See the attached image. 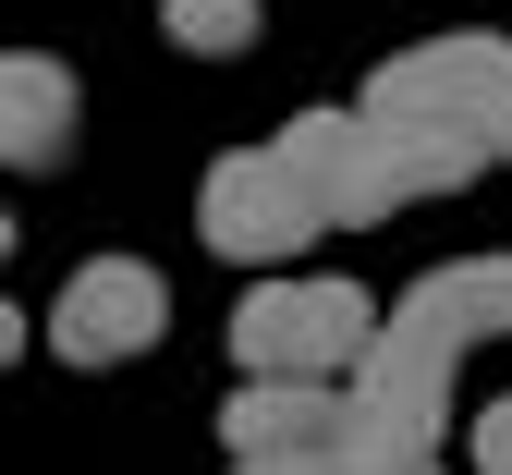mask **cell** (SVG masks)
Listing matches in <instances>:
<instances>
[{"instance_id": "7c38bea8", "label": "cell", "mask_w": 512, "mask_h": 475, "mask_svg": "<svg viewBox=\"0 0 512 475\" xmlns=\"http://www.w3.org/2000/svg\"><path fill=\"white\" fill-rule=\"evenodd\" d=\"M476 475H512V390L476 415Z\"/></svg>"}, {"instance_id": "7a4b0ae2", "label": "cell", "mask_w": 512, "mask_h": 475, "mask_svg": "<svg viewBox=\"0 0 512 475\" xmlns=\"http://www.w3.org/2000/svg\"><path fill=\"white\" fill-rule=\"evenodd\" d=\"M378 342V305L354 281H256L232 305V366L244 378H354Z\"/></svg>"}, {"instance_id": "3957f363", "label": "cell", "mask_w": 512, "mask_h": 475, "mask_svg": "<svg viewBox=\"0 0 512 475\" xmlns=\"http://www.w3.org/2000/svg\"><path fill=\"white\" fill-rule=\"evenodd\" d=\"M366 110L391 122H452L488 159H512V37H427L366 74Z\"/></svg>"}, {"instance_id": "8fae6325", "label": "cell", "mask_w": 512, "mask_h": 475, "mask_svg": "<svg viewBox=\"0 0 512 475\" xmlns=\"http://www.w3.org/2000/svg\"><path fill=\"white\" fill-rule=\"evenodd\" d=\"M159 37L196 61H232V49H256V0H159Z\"/></svg>"}, {"instance_id": "30bf717a", "label": "cell", "mask_w": 512, "mask_h": 475, "mask_svg": "<svg viewBox=\"0 0 512 475\" xmlns=\"http://www.w3.org/2000/svg\"><path fill=\"white\" fill-rule=\"evenodd\" d=\"M342 475H439V427L427 415H391V402H354V427L330 451Z\"/></svg>"}, {"instance_id": "6da1fadb", "label": "cell", "mask_w": 512, "mask_h": 475, "mask_svg": "<svg viewBox=\"0 0 512 475\" xmlns=\"http://www.w3.org/2000/svg\"><path fill=\"white\" fill-rule=\"evenodd\" d=\"M269 147L317 183V208H330V232H378V220H403V208H427V195H464L476 171H488V147L476 134H452V122H391V110H293Z\"/></svg>"}, {"instance_id": "9c48e42d", "label": "cell", "mask_w": 512, "mask_h": 475, "mask_svg": "<svg viewBox=\"0 0 512 475\" xmlns=\"http://www.w3.org/2000/svg\"><path fill=\"white\" fill-rule=\"evenodd\" d=\"M403 305H427L439 329H464V342H500V329H512V256H464V268H427V281H415Z\"/></svg>"}, {"instance_id": "277c9868", "label": "cell", "mask_w": 512, "mask_h": 475, "mask_svg": "<svg viewBox=\"0 0 512 475\" xmlns=\"http://www.w3.org/2000/svg\"><path fill=\"white\" fill-rule=\"evenodd\" d=\"M196 244L232 256V268H281L305 244H330V208H317V183L281 159V147H232L208 183H196Z\"/></svg>"}, {"instance_id": "5b68a950", "label": "cell", "mask_w": 512, "mask_h": 475, "mask_svg": "<svg viewBox=\"0 0 512 475\" xmlns=\"http://www.w3.org/2000/svg\"><path fill=\"white\" fill-rule=\"evenodd\" d=\"M171 329V281L147 256H86L74 281H61V305H49V354L61 366H122V354H147Z\"/></svg>"}, {"instance_id": "8992f818", "label": "cell", "mask_w": 512, "mask_h": 475, "mask_svg": "<svg viewBox=\"0 0 512 475\" xmlns=\"http://www.w3.org/2000/svg\"><path fill=\"white\" fill-rule=\"evenodd\" d=\"M354 427V390L342 378H244L220 402V451L232 463H330Z\"/></svg>"}, {"instance_id": "ba28073f", "label": "cell", "mask_w": 512, "mask_h": 475, "mask_svg": "<svg viewBox=\"0 0 512 475\" xmlns=\"http://www.w3.org/2000/svg\"><path fill=\"white\" fill-rule=\"evenodd\" d=\"M74 74H61V61L49 49H13V61H0V159H13V171H61V159H74Z\"/></svg>"}, {"instance_id": "52a82bcc", "label": "cell", "mask_w": 512, "mask_h": 475, "mask_svg": "<svg viewBox=\"0 0 512 475\" xmlns=\"http://www.w3.org/2000/svg\"><path fill=\"white\" fill-rule=\"evenodd\" d=\"M452 366H464V329H439L427 305H391L378 317V342L354 366V402H391V415H452Z\"/></svg>"}]
</instances>
